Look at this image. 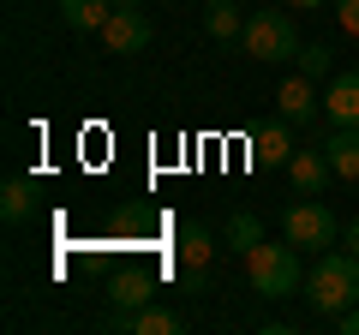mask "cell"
<instances>
[{"instance_id":"cell-22","label":"cell","mask_w":359,"mask_h":335,"mask_svg":"<svg viewBox=\"0 0 359 335\" xmlns=\"http://www.w3.org/2000/svg\"><path fill=\"white\" fill-rule=\"evenodd\" d=\"M287 6H318V0H287Z\"/></svg>"},{"instance_id":"cell-16","label":"cell","mask_w":359,"mask_h":335,"mask_svg":"<svg viewBox=\"0 0 359 335\" xmlns=\"http://www.w3.org/2000/svg\"><path fill=\"white\" fill-rule=\"evenodd\" d=\"M30 210H36L30 180H6V186H0V216H6V221H30Z\"/></svg>"},{"instance_id":"cell-1","label":"cell","mask_w":359,"mask_h":335,"mask_svg":"<svg viewBox=\"0 0 359 335\" xmlns=\"http://www.w3.org/2000/svg\"><path fill=\"white\" fill-rule=\"evenodd\" d=\"M306 299L330 323L341 317L347 306H359V258L347 252V245H341V252H335V245H330V252H318V264H311V275H306Z\"/></svg>"},{"instance_id":"cell-8","label":"cell","mask_w":359,"mask_h":335,"mask_svg":"<svg viewBox=\"0 0 359 335\" xmlns=\"http://www.w3.org/2000/svg\"><path fill=\"white\" fill-rule=\"evenodd\" d=\"M318 102H323V90H318V78H306V72L282 78V90H276V114H282V120H294V126L318 120Z\"/></svg>"},{"instance_id":"cell-5","label":"cell","mask_w":359,"mask_h":335,"mask_svg":"<svg viewBox=\"0 0 359 335\" xmlns=\"http://www.w3.org/2000/svg\"><path fill=\"white\" fill-rule=\"evenodd\" d=\"M210 258H216L210 228L204 221H186L180 228V294H210Z\"/></svg>"},{"instance_id":"cell-4","label":"cell","mask_w":359,"mask_h":335,"mask_svg":"<svg viewBox=\"0 0 359 335\" xmlns=\"http://www.w3.org/2000/svg\"><path fill=\"white\" fill-rule=\"evenodd\" d=\"M282 240L299 245V252H330V245L341 240V228H335L330 204H318V198H299V204H287V216H282Z\"/></svg>"},{"instance_id":"cell-12","label":"cell","mask_w":359,"mask_h":335,"mask_svg":"<svg viewBox=\"0 0 359 335\" xmlns=\"http://www.w3.org/2000/svg\"><path fill=\"white\" fill-rule=\"evenodd\" d=\"M323 156H330L335 180H359V126H335L323 138Z\"/></svg>"},{"instance_id":"cell-15","label":"cell","mask_w":359,"mask_h":335,"mask_svg":"<svg viewBox=\"0 0 359 335\" xmlns=\"http://www.w3.org/2000/svg\"><path fill=\"white\" fill-rule=\"evenodd\" d=\"M108 299H114L120 311H138V306H150V299H156V282H150V275H138V270H132V275H114Z\"/></svg>"},{"instance_id":"cell-11","label":"cell","mask_w":359,"mask_h":335,"mask_svg":"<svg viewBox=\"0 0 359 335\" xmlns=\"http://www.w3.org/2000/svg\"><path fill=\"white\" fill-rule=\"evenodd\" d=\"M287 180H294L299 198H318L323 180H335V168H330V156H323V150H294V162H287Z\"/></svg>"},{"instance_id":"cell-14","label":"cell","mask_w":359,"mask_h":335,"mask_svg":"<svg viewBox=\"0 0 359 335\" xmlns=\"http://www.w3.org/2000/svg\"><path fill=\"white\" fill-rule=\"evenodd\" d=\"M204 30L216 42H240L245 36V13L233 6V0H210V6H204Z\"/></svg>"},{"instance_id":"cell-19","label":"cell","mask_w":359,"mask_h":335,"mask_svg":"<svg viewBox=\"0 0 359 335\" xmlns=\"http://www.w3.org/2000/svg\"><path fill=\"white\" fill-rule=\"evenodd\" d=\"M335 25H341L347 36H359V0H335Z\"/></svg>"},{"instance_id":"cell-21","label":"cell","mask_w":359,"mask_h":335,"mask_svg":"<svg viewBox=\"0 0 359 335\" xmlns=\"http://www.w3.org/2000/svg\"><path fill=\"white\" fill-rule=\"evenodd\" d=\"M341 245H347V252L359 258V221H353V228H341Z\"/></svg>"},{"instance_id":"cell-13","label":"cell","mask_w":359,"mask_h":335,"mask_svg":"<svg viewBox=\"0 0 359 335\" xmlns=\"http://www.w3.org/2000/svg\"><path fill=\"white\" fill-rule=\"evenodd\" d=\"M108 13H114V0H60V25L66 30H96L108 25Z\"/></svg>"},{"instance_id":"cell-10","label":"cell","mask_w":359,"mask_h":335,"mask_svg":"<svg viewBox=\"0 0 359 335\" xmlns=\"http://www.w3.org/2000/svg\"><path fill=\"white\" fill-rule=\"evenodd\" d=\"M323 114L335 126H359V72H335L323 84Z\"/></svg>"},{"instance_id":"cell-2","label":"cell","mask_w":359,"mask_h":335,"mask_svg":"<svg viewBox=\"0 0 359 335\" xmlns=\"http://www.w3.org/2000/svg\"><path fill=\"white\" fill-rule=\"evenodd\" d=\"M245 282H252L257 299H287L306 287V275H299V245H276V240H257L252 252H245Z\"/></svg>"},{"instance_id":"cell-9","label":"cell","mask_w":359,"mask_h":335,"mask_svg":"<svg viewBox=\"0 0 359 335\" xmlns=\"http://www.w3.org/2000/svg\"><path fill=\"white\" fill-rule=\"evenodd\" d=\"M294 162V120L276 114V126L252 132V168H287Z\"/></svg>"},{"instance_id":"cell-3","label":"cell","mask_w":359,"mask_h":335,"mask_svg":"<svg viewBox=\"0 0 359 335\" xmlns=\"http://www.w3.org/2000/svg\"><path fill=\"white\" fill-rule=\"evenodd\" d=\"M240 48L252 54V60H264V66H282V60H294L306 42L294 36V18H287V13H276V6H257V13L245 18Z\"/></svg>"},{"instance_id":"cell-24","label":"cell","mask_w":359,"mask_h":335,"mask_svg":"<svg viewBox=\"0 0 359 335\" xmlns=\"http://www.w3.org/2000/svg\"><path fill=\"white\" fill-rule=\"evenodd\" d=\"M168 6H186V0H168Z\"/></svg>"},{"instance_id":"cell-6","label":"cell","mask_w":359,"mask_h":335,"mask_svg":"<svg viewBox=\"0 0 359 335\" xmlns=\"http://www.w3.org/2000/svg\"><path fill=\"white\" fill-rule=\"evenodd\" d=\"M102 329H114V335H180L186 329V317H180V311H168V306H138V311H108L102 317Z\"/></svg>"},{"instance_id":"cell-17","label":"cell","mask_w":359,"mask_h":335,"mask_svg":"<svg viewBox=\"0 0 359 335\" xmlns=\"http://www.w3.org/2000/svg\"><path fill=\"white\" fill-rule=\"evenodd\" d=\"M257 240H264V221H257L252 210H240V216L228 221V252H240V258H245V252H252Z\"/></svg>"},{"instance_id":"cell-23","label":"cell","mask_w":359,"mask_h":335,"mask_svg":"<svg viewBox=\"0 0 359 335\" xmlns=\"http://www.w3.org/2000/svg\"><path fill=\"white\" fill-rule=\"evenodd\" d=\"M114 6H138V0H114Z\"/></svg>"},{"instance_id":"cell-20","label":"cell","mask_w":359,"mask_h":335,"mask_svg":"<svg viewBox=\"0 0 359 335\" xmlns=\"http://www.w3.org/2000/svg\"><path fill=\"white\" fill-rule=\"evenodd\" d=\"M335 329H341V335H359V306H347L341 317H335Z\"/></svg>"},{"instance_id":"cell-7","label":"cell","mask_w":359,"mask_h":335,"mask_svg":"<svg viewBox=\"0 0 359 335\" xmlns=\"http://www.w3.org/2000/svg\"><path fill=\"white\" fill-rule=\"evenodd\" d=\"M96 36H102V54H144L150 48V18H144L138 6H114Z\"/></svg>"},{"instance_id":"cell-18","label":"cell","mask_w":359,"mask_h":335,"mask_svg":"<svg viewBox=\"0 0 359 335\" xmlns=\"http://www.w3.org/2000/svg\"><path fill=\"white\" fill-rule=\"evenodd\" d=\"M294 66H299L306 78H318V84H323V78H335V54L323 48V42H306V48L294 54Z\"/></svg>"}]
</instances>
